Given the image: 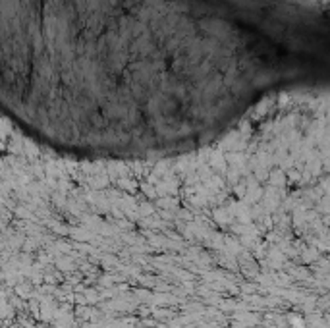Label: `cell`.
Segmentation results:
<instances>
[{"label":"cell","instance_id":"6da1fadb","mask_svg":"<svg viewBox=\"0 0 330 328\" xmlns=\"http://www.w3.org/2000/svg\"><path fill=\"white\" fill-rule=\"evenodd\" d=\"M0 43L6 118L75 161L203 149L325 55L288 0H0Z\"/></svg>","mask_w":330,"mask_h":328}]
</instances>
